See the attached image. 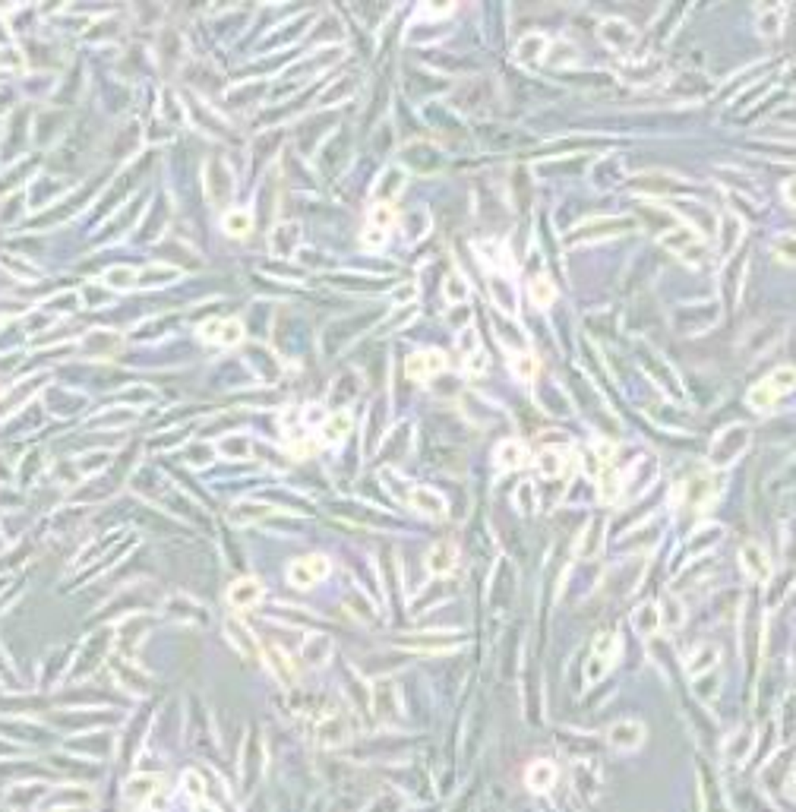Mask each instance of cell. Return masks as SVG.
I'll return each mask as SVG.
<instances>
[{
  "instance_id": "obj_1",
  "label": "cell",
  "mask_w": 796,
  "mask_h": 812,
  "mask_svg": "<svg viewBox=\"0 0 796 812\" xmlns=\"http://www.w3.org/2000/svg\"><path fill=\"white\" fill-rule=\"evenodd\" d=\"M657 240H661V247L673 250L679 259H686L689 266H702L705 262V240H702V234H698V228H692V225H673V228L663 231Z\"/></svg>"
},
{
  "instance_id": "obj_2",
  "label": "cell",
  "mask_w": 796,
  "mask_h": 812,
  "mask_svg": "<svg viewBox=\"0 0 796 812\" xmlns=\"http://www.w3.org/2000/svg\"><path fill=\"white\" fill-rule=\"evenodd\" d=\"M749 436H752V433H749L746 423H733V427L720 430V433L714 436L711 449H708V462H711L714 468H724V465H730V462H736V458L746 452Z\"/></svg>"
},
{
  "instance_id": "obj_3",
  "label": "cell",
  "mask_w": 796,
  "mask_h": 812,
  "mask_svg": "<svg viewBox=\"0 0 796 812\" xmlns=\"http://www.w3.org/2000/svg\"><path fill=\"white\" fill-rule=\"evenodd\" d=\"M639 222L635 218H597V222H585L569 234V244H591V240H610L619 237L623 231H635Z\"/></svg>"
},
{
  "instance_id": "obj_4",
  "label": "cell",
  "mask_w": 796,
  "mask_h": 812,
  "mask_svg": "<svg viewBox=\"0 0 796 812\" xmlns=\"http://www.w3.org/2000/svg\"><path fill=\"white\" fill-rule=\"evenodd\" d=\"M597 38H601L610 51L623 54V51H632L639 35H635L632 23H626V19H619V16H610V19H604V23L597 26Z\"/></svg>"
},
{
  "instance_id": "obj_5",
  "label": "cell",
  "mask_w": 796,
  "mask_h": 812,
  "mask_svg": "<svg viewBox=\"0 0 796 812\" xmlns=\"http://www.w3.org/2000/svg\"><path fill=\"white\" fill-rule=\"evenodd\" d=\"M329 575V560L326 557H304L297 562H291L288 566V579L291 585H297V588H313L319 579H326Z\"/></svg>"
},
{
  "instance_id": "obj_6",
  "label": "cell",
  "mask_w": 796,
  "mask_h": 812,
  "mask_svg": "<svg viewBox=\"0 0 796 812\" xmlns=\"http://www.w3.org/2000/svg\"><path fill=\"white\" fill-rule=\"evenodd\" d=\"M607 743L613 749H623V752H632L645 743V727L639 721H616L613 727L607 730Z\"/></svg>"
},
{
  "instance_id": "obj_7",
  "label": "cell",
  "mask_w": 796,
  "mask_h": 812,
  "mask_svg": "<svg viewBox=\"0 0 796 812\" xmlns=\"http://www.w3.org/2000/svg\"><path fill=\"white\" fill-rule=\"evenodd\" d=\"M550 51V38L544 32H524V38L515 45V61L518 63H540Z\"/></svg>"
},
{
  "instance_id": "obj_8",
  "label": "cell",
  "mask_w": 796,
  "mask_h": 812,
  "mask_svg": "<svg viewBox=\"0 0 796 812\" xmlns=\"http://www.w3.org/2000/svg\"><path fill=\"white\" fill-rule=\"evenodd\" d=\"M408 503L427 518H443L445 515V500L433 487H414L411 493H408Z\"/></svg>"
},
{
  "instance_id": "obj_9",
  "label": "cell",
  "mask_w": 796,
  "mask_h": 812,
  "mask_svg": "<svg viewBox=\"0 0 796 812\" xmlns=\"http://www.w3.org/2000/svg\"><path fill=\"white\" fill-rule=\"evenodd\" d=\"M445 367V357L440 354V351H420V354H414V357H408V376L411 379H427V376H433V373H440Z\"/></svg>"
},
{
  "instance_id": "obj_10",
  "label": "cell",
  "mask_w": 796,
  "mask_h": 812,
  "mask_svg": "<svg viewBox=\"0 0 796 812\" xmlns=\"http://www.w3.org/2000/svg\"><path fill=\"white\" fill-rule=\"evenodd\" d=\"M740 562H743V569H746V575L752 582H765L771 575V562H768V557H765V550L762 547H755V544H746L740 550Z\"/></svg>"
},
{
  "instance_id": "obj_11",
  "label": "cell",
  "mask_w": 796,
  "mask_h": 812,
  "mask_svg": "<svg viewBox=\"0 0 796 812\" xmlns=\"http://www.w3.org/2000/svg\"><path fill=\"white\" fill-rule=\"evenodd\" d=\"M537 405L544 411H553V414H569L572 411V401H569L566 389H559L557 383H540L537 386Z\"/></svg>"
},
{
  "instance_id": "obj_12",
  "label": "cell",
  "mask_w": 796,
  "mask_h": 812,
  "mask_svg": "<svg viewBox=\"0 0 796 812\" xmlns=\"http://www.w3.org/2000/svg\"><path fill=\"white\" fill-rule=\"evenodd\" d=\"M455 547L449 544V540H440V544L430 547L427 553V572L430 575H449L452 569H455Z\"/></svg>"
},
{
  "instance_id": "obj_13",
  "label": "cell",
  "mask_w": 796,
  "mask_h": 812,
  "mask_svg": "<svg viewBox=\"0 0 796 812\" xmlns=\"http://www.w3.org/2000/svg\"><path fill=\"white\" fill-rule=\"evenodd\" d=\"M259 597H262V585L257 579H240V582H234L228 588V604L237 607V610L259 604Z\"/></svg>"
},
{
  "instance_id": "obj_14",
  "label": "cell",
  "mask_w": 796,
  "mask_h": 812,
  "mask_svg": "<svg viewBox=\"0 0 796 812\" xmlns=\"http://www.w3.org/2000/svg\"><path fill=\"white\" fill-rule=\"evenodd\" d=\"M601 540H604V522H601V518H591L585 534H582L579 544H575V557H579V560H594L597 553H601Z\"/></svg>"
},
{
  "instance_id": "obj_15",
  "label": "cell",
  "mask_w": 796,
  "mask_h": 812,
  "mask_svg": "<svg viewBox=\"0 0 796 812\" xmlns=\"http://www.w3.org/2000/svg\"><path fill=\"white\" fill-rule=\"evenodd\" d=\"M524 462H528V446H524L522 440H506V443H500V449H496V465H500L502 471L522 468Z\"/></svg>"
},
{
  "instance_id": "obj_16",
  "label": "cell",
  "mask_w": 796,
  "mask_h": 812,
  "mask_svg": "<svg viewBox=\"0 0 796 812\" xmlns=\"http://www.w3.org/2000/svg\"><path fill=\"white\" fill-rule=\"evenodd\" d=\"M158 784H162V781H158L155 774H145V778H133L127 787H123V796H127L130 803H136V806H145V803H149L152 796L158 793Z\"/></svg>"
},
{
  "instance_id": "obj_17",
  "label": "cell",
  "mask_w": 796,
  "mask_h": 812,
  "mask_svg": "<svg viewBox=\"0 0 796 812\" xmlns=\"http://www.w3.org/2000/svg\"><path fill=\"white\" fill-rule=\"evenodd\" d=\"M784 16H787V6H762V10L755 13L758 35H765V38L780 35V29H784Z\"/></svg>"
},
{
  "instance_id": "obj_18",
  "label": "cell",
  "mask_w": 796,
  "mask_h": 812,
  "mask_svg": "<svg viewBox=\"0 0 796 812\" xmlns=\"http://www.w3.org/2000/svg\"><path fill=\"white\" fill-rule=\"evenodd\" d=\"M718 237H720V253L724 256L736 250V244H740V237H743V218L736 215V212H727V215L720 218Z\"/></svg>"
},
{
  "instance_id": "obj_19",
  "label": "cell",
  "mask_w": 796,
  "mask_h": 812,
  "mask_svg": "<svg viewBox=\"0 0 796 812\" xmlns=\"http://www.w3.org/2000/svg\"><path fill=\"white\" fill-rule=\"evenodd\" d=\"M316 734H319L316 740L323 743V746H338V743L348 740V734H351V730H348V721L341 718V714H329V718L319 724Z\"/></svg>"
},
{
  "instance_id": "obj_20",
  "label": "cell",
  "mask_w": 796,
  "mask_h": 812,
  "mask_svg": "<svg viewBox=\"0 0 796 812\" xmlns=\"http://www.w3.org/2000/svg\"><path fill=\"white\" fill-rule=\"evenodd\" d=\"M623 180V158L607 155L594 165V187H613Z\"/></svg>"
},
{
  "instance_id": "obj_21",
  "label": "cell",
  "mask_w": 796,
  "mask_h": 812,
  "mask_svg": "<svg viewBox=\"0 0 796 812\" xmlns=\"http://www.w3.org/2000/svg\"><path fill=\"white\" fill-rule=\"evenodd\" d=\"M718 654H720L718 645L705 642L702 648H696V651L689 654V661H686V670H689L692 677H698V673H708V670L714 667V664H718Z\"/></svg>"
},
{
  "instance_id": "obj_22",
  "label": "cell",
  "mask_w": 796,
  "mask_h": 812,
  "mask_svg": "<svg viewBox=\"0 0 796 812\" xmlns=\"http://www.w3.org/2000/svg\"><path fill=\"white\" fill-rule=\"evenodd\" d=\"M524 781H528V787L534 790V793H544V790H550L553 781H557V768L550 762H534L528 768V774H524Z\"/></svg>"
},
{
  "instance_id": "obj_23",
  "label": "cell",
  "mask_w": 796,
  "mask_h": 812,
  "mask_svg": "<svg viewBox=\"0 0 796 812\" xmlns=\"http://www.w3.org/2000/svg\"><path fill=\"white\" fill-rule=\"evenodd\" d=\"M496 339H500L509 351H515V354H522V351L528 348V335H524L515 323H502L500 317H496Z\"/></svg>"
},
{
  "instance_id": "obj_24",
  "label": "cell",
  "mask_w": 796,
  "mask_h": 812,
  "mask_svg": "<svg viewBox=\"0 0 796 812\" xmlns=\"http://www.w3.org/2000/svg\"><path fill=\"white\" fill-rule=\"evenodd\" d=\"M657 626H661V610L654 604H641L639 610L632 613V629L639 635H654Z\"/></svg>"
},
{
  "instance_id": "obj_25",
  "label": "cell",
  "mask_w": 796,
  "mask_h": 812,
  "mask_svg": "<svg viewBox=\"0 0 796 812\" xmlns=\"http://www.w3.org/2000/svg\"><path fill=\"white\" fill-rule=\"evenodd\" d=\"M708 493H711V484H708L705 478H692V480H686V484L679 487V500H683L689 509L702 506V503L708 500Z\"/></svg>"
},
{
  "instance_id": "obj_26",
  "label": "cell",
  "mask_w": 796,
  "mask_h": 812,
  "mask_svg": "<svg viewBox=\"0 0 796 812\" xmlns=\"http://www.w3.org/2000/svg\"><path fill=\"white\" fill-rule=\"evenodd\" d=\"M477 253H484V262H490V266H500L502 272H509V269H512L509 250L500 244V240H477Z\"/></svg>"
},
{
  "instance_id": "obj_27",
  "label": "cell",
  "mask_w": 796,
  "mask_h": 812,
  "mask_svg": "<svg viewBox=\"0 0 796 812\" xmlns=\"http://www.w3.org/2000/svg\"><path fill=\"white\" fill-rule=\"evenodd\" d=\"M654 474H657L654 458H641V462L635 465V474L629 478V496H639L641 490H648V484L654 480Z\"/></svg>"
},
{
  "instance_id": "obj_28",
  "label": "cell",
  "mask_w": 796,
  "mask_h": 812,
  "mask_svg": "<svg viewBox=\"0 0 796 812\" xmlns=\"http://www.w3.org/2000/svg\"><path fill=\"white\" fill-rule=\"evenodd\" d=\"M528 297H531V304L544 310V307H550L557 301V288H553V282L547 279V275H537V279L528 284Z\"/></svg>"
},
{
  "instance_id": "obj_29",
  "label": "cell",
  "mask_w": 796,
  "mask_h": 812,
  "mask_svg": "<svg viewBox=\"0 0 796 812\" xmlns=\"http://www.w3.org/2000/svg\"><path fill=\"white\" fill-rule=\"evenodd\" d=\"M490 291H493V301L502 307V310L509 313V317H515V288H512V282L509 279H502V275H496V279L490 282Z\"/></svg>"
},
{
  "instance_id": "obj_30",
  "label": "cell",
  "mask_w": 796,
  "mask_h": 812,
  "mask_svg": "<svg viewBox=\"0 0 796 812\" xmlns=\"http://www.w3.org/2000/svg\"><path fill=\"white\" fill-rule=\"evenodd\" d=\"M661 626H667V629H676V626H683V620H686V610H683V601H679L676 595H667L661 601Z\"/></svg>"
},
{
  "instance_id": "obj_31",
  "label": "cell",
  "mask_w": 796,
  "mask_h": 812,
  "mask_svg": "<svg viewBox=\"0 0 796 812\" xmlns=\"http://www.w3.org/2000/svg\"><path fill=\"white\" fill-rule=\"evenodd\" d=\"M547 61H550V67H569V63L579 61V48L572 41H550Z\"/></svg>"
},
{
  "instance_id": "obj_32",
  "label": "cell",
  "mask_w": 796,
  "mask_h": 812,
  "mask_svg": "<svg viewBox=\"0 0 796 812\" xmlns=\"http://www.w3.org/2000/svg\"><path fill=\"white\" fill-rule=\"evenodd\" d=\"M749 408H755V411H768V408H774V401H777V392L768 386V379H762V383H755L746 395Z\"/></svg>"
},
{
  "instance_id": "obj_33",
  "label": "cell",
  "mask_w": 796,
  "mask_h": 812,
  "mask_svg": "<svg viewBox=\"0 0 796 812\" xmlns=\"http://www.w3.org/2000/svg\"><path fill=\"white\" fill-rule=\"evenodd\" d=\"M645 367H648V373H654L657 379H667V383H663V386H667V392H670V395H676V399H683V386H679V379H673V376H670L667 364H661V361H657L654 354H645Z\"/></svg>"
},
{
  "instance_id": "obj_34",
  "label": "cell",
  "mask_w": 796,
  "mask_h": 812,
  "mask_svg": "<svg viewBox=\"0 0 796 812\" xmlns=\"http://www.w3.org/2000/svg\"><path fill=\"white\" fill-rule=\"evenodd\" d=\"M348 430H351V418H348L345 411H341V414H332V418L326 421V427H323V440H326V443H341Z\"/></svg>"
},
{
  "instance_id": "obj_35",
  "label": "cell",
  "mask_w": 796,
  "mask_h": 812,
  "mask_svg": "<svg viewBox=\"0 0 796 812\" xmlns=\"http://www.w3.org/2000/svg\"><path fill=\"white\" fill-rule=\"evenodd\" d=\"M329 651H332V642L326 639V635H310L304 645V661L310 664H323L329 657Z\"/></svg>"
},
{
  "instance_id": "obj_36",
  "label": "cell",
  "mask_w": 796,
  "mask_h": 812,
  "mask_svg": "<svg viewBox=\"0 0 796 812\" xmlns=\"http://www.w3.org/2000/svg\"><path fill=\"white\" fill-rule=\"evenodd\" d=\"M752 740H755V736H752V730H740V734H736L733 740L727 743V749H724L730 762H743V759H746L749 752H752Z\"/></svg>"
},
{
  "instance_id": "obj_37",
  "label": "cell",
  "mask_w": 796,
  "mask_h": 812,
  "mask_svg": "<svg viewBox=\"0 0 796 812\" xmlns=\"http://www.w3.org/2000/svg\"><path fill=\"white\" fill-rule=\"evenodd\" d=\"M266 654H269V667H272L275 677H279L284 686L294 683V670H291V661H288V657H284L279 648H266Z\"/></svg>"
},
{
  "instance_id": "obj_38",
  "label": "cell",
  "mask_w": 796,
  "mask_h": 812,
  "mask_svg": "<svg viewBox=\"0 0 796 812\" xmlns=\"http://www.w3.org/2000/svg\"><path fill=\"white\" fill-rule=\"evenodd\" d=\"M720 534H724V528L720 525H705V528H698L696 531V538H692V553H698V550H711L714 544H720Z\"/></svg>"
},
{
  "instance_id": "obj_39",
  "label": "cell",
  "mask_w": 796,
  "mask_h": 812,
  "mask_svg": "<svg viewBox=\"0 0 796 812\" xmlns=\"http://www.w3.org/2000/svg\"><path fill=\"white\" fill-rule=\"evenodd\" d=\"M632 187L639 190H648V193H673V190H679V184H673L670 178H661V174H651V178H635Z\"/></svg>"
},
{
  "instance_id": "obj_40",
  "label": "cell",
  "mask_w": 796,
  "mask_h": 812,
  "mask_svg": "<svg viewBox=\"0 0 796 812\" xmlns=\"http://www.w3.org/2000/svg\"><path fill=\"white\" fill-rule=\"evenodd\" d=\"M619 493H626V484L616 471H604L601 474V500L604 503H616Z\"/></svg>"
},
{
  "instance_id": "obj_41",
  "label": "cell",
  "mask_w": 796,
  "mask_h": 812,
  "mask_svg": "<svg viewBox=\"0 0 796 812\" xmlns=\"http://www.w3.org/2000/svg\"><path fill=\"white\" fill-rule=\"evenodd\" d=\"M512 373L518 379H524V383H531V379L537 376V357L528 354V351H522V354H512Z\"/></svg>"
},
{
  "instance_id": "obj_42",
  "label": "cell",
  "mask_w": 796,
  "mask_h": 812,
  "mask_svg": "<svg viewBox=\"0 0 796 812\" xmlns=\"http://www.w3.org/2000/svg\"><path fill=\"white\" fill-rule=\"evenodd\" d=\"M657 73V63H651V57H645V61H639V63H626L623 67V76L629 79V83H648Z\"/></svg>"
},
{
  "instance_id": "obj_43",
  "label": "cell",
  "mask_w": 796,
  "mask_h": 812,
  "mask_svg": "<svg viewBox=\"0 0 796 812\" xmlns=\"http://www.w3.org/2000/svg\"><path fill=\"white\" fill-rule=\"evenodd\" d=\"M224 231L231 234V237H244L247 231H250V215L247 212H240V209H231V212H224Z\"/></svg>"
},
{
  "instance_id": "obj_44",
  "label": "cell",
  "mask_w": 796,
  "mask_h": 812,
  "mask_svg": "<svg viewBox=\"0 0 796 812\" xmlns=\"http://www.w3.org/2000/svg\"><path fill=\"white\" fill-rule=\"evenodd\" d=\"M768 386H771L774 392H777V399H780L784 392H790L793 386H796V367H777V370H774L771 376H768Z\"/></svg>"
},
{
  "instance_id": "obj_45",
  "label": "cell",
  "mask_w": 796,
  "mask_h": 812,
  "mask_svg": "<svg viewBox=\"0 0 796 812\" xmlns=\"http://www.w3.org/2000/svg\"><path fill=\"white\" fill-rule=\"evenodd\" d=\"M562 452L559 449H540L537 452V471L540 474H559L562 471Z\"/></svg>"
},
{
  "instance_id": "obj_46",
  "label": "cell",
  "mask_w": 796,
  "mask_h": 812,
  "mask_svg": "<svg viewBox=\"0 0 796 812\" xmlns=\"http://www.w3.org/2000/svg\"><path fill=\"white\" fill-rule=\"evenodd\" d=\"M396 218H398V212L392 209L389 202H376V206L370 209V225H373V228H379V231H386L392 222H396Z\"/></svg>"
},
{
  "instance_id": "obj_47",
  "label": "cell",
  "mask_w": 796,
  "mask_h": 812,
  "mask_svg": "<svg viewBox=\"0 0 796 812\" xmlns=\"http://www.w3.org/2000/svg\"><path fill=\"white\" fill-rule=\"evenodd\" d=\"M774 253H777V259H784V262H796V234H780V237L774 240Z\"/></svg>"
},
{
  "instance_id": "obj_48",
  "label": "cell",
  "mask_w": 796,
  "mask_h": 812,
  "mask_svg": "<svg viewBox=\"0 0 796 812\" xmlns=\"http://www.w3.org/2000/svg\"><path fill=\"white\" fill-rule=\"evenodd\" d=\"M376 708H379V714H383V718H389V714L396 711V696H392L389 683H379V689H376Z\"/></svg>"
},
{
  "instance_id": "obj_49",
  "label": "cell",
  "mask_w": 796,
  "mask_h": 812,
  "mask_svg": "<svg viewBox=\"0 0 796 812\" xmlns=\"http://www.w3.org/2000/svg\"><path fill=\"white\" fill-rule=\"evenodd\" d=\"M613 651H616V639H613L610 632H597V639H594V654L604 657V661H610Z\"/></svg>"
},
{
  "instance_id": "obj_50",
  "label": "cell",
  "mask_w": 796,
  "mask_h": 812,
  "mask_svg": "<svg viewBox=\"0 0 796 812\" xmlns=\"http://www.w3.org/2000/svg\"><path fill=\"white\" fill-rule=\"evenodd\" d=\"M401 180H405V174H401L398 168H389V171L383 174V184H379L376 193L379 196H383V193H396V190H401Z\"/></svg>"
},
{
  "instance_id": "obj_51",
  "label": "cell",
  "mask_w": 796,
  "mask_h": 812,
  "mask_svg": "<svg viewBox=\"0 0 796 812\" xmlns=\"http://www.w3.org/2000/svg\"><path fill=\"white\" fill-rule=\"evenodd\" d=\"M604 673H607V661H604V657H597V654H591L588 664H585V679H588V683H597Z\"/></svg>"
},
{
  "instance_id": "obj_52",
  "label": "cell",
  "mask_w": 796,
  "mask_h": 812,
  "mask_svg": "<svg viewBox=\"0 0 796 812\" xmlns=\"http://www.w3.org/2000/svg\"><path fill=\"white\" fill-rule=\"evenodd\" d=\"M445 294H449V301H465V297H468V284H465L462 275H452V279L445 282Z\"/></svg>"
},
{
  "instance_id": "obj_53",
  "label": "cell",
  "mask_w": 796,
  "mask_h": 812,
  "mask_svg": "<svg viewBox=\"0 0 796 812\" xmlns=\"http://www.w3.org/2000/svg\"><path fill=\"white\" fill-rule=\"evenodd\" d=\"M184 787H187V793H190V796H196V800H202V796H206L202 778H200L196 771H187V774H184Z\"/></svg>"
},
{
  "instance_id": "obj_54",
  "label": "cell",
  "mask_w": 796,
  "mask_h": 812,
  "mask_svg": "<svg viewBox=\"0 0 796 812\" xmlns=\"http://www.w3.org/2000/svg\"><path fill=\"white\" fill-rule=\"evenodd\" d=\"M244 339V329H240V323H224L222 326V345H237V341Z\"/></svg>"
},
{
  "instance_id": "obj_55",
  "label": "cell",
  "mask_w": 796,
  "mask_h": 812,
  "mask_svg": "<svg viewBox=\"0 0 796 812\" xmlns=\"http://www.w3.org/2000/svg\"><path fill=\"white\" fill-rule=\"evenodd\" d=\"M108 282H111L114 288H133V272H130V269H111V272H108Z\"/></svg>"
},
{
  "instance_id": "obj_56",
  "label": "cell",
  "mask_w": 796,
  "mask_h": 812,
  "mask_svg": "<svg viewBox=\"0 0 796 812\" xmlns=\"http://www.w3.org/2000/svg\"><path fill=\"white\" fill-rule=\"evenodd\" d=\"M474 348H477V332H474V329H462V335H458V351H462V354H474Z\"/></svg>"
},
{
  "instance_id": "obj_57",
  "label": "cell",
  "mask_w": 796,
  "mask_h": 812,
  "mask_svg": "<svg viewBox=\"0 0 796 812\" xmlns=\"http://www.w3.org/2000/svg\"><path fill=\"white\" fill-rule=\"evenodd\" d=\"M222 326H224L222 319H209V323H202L200 335H202L206 341H218V339H222Z\"/></svg>"
},
{
  "instance_id": "obj_58",
  "label": "cell",
  "mask_w": 796,
  "mask_h": 812,
  "mask_svg": "<svg viewBox=\"0 0 796 812\" xmlns=\"http://www.w3.org/2000/svg\"><path fill=\"white\" fill-rule=\"evenodd\" d=\"M468 373H484L487 370V354H468Z\"/></svg>"
},
{
  "instance_id": "obj_59",
  "label": "cell",
  "mask_w": 796,
  "mask_h": 812,
  "mask_svg": "<svg viewBox=\"0 0 796 812\" xmlns=\"http://www.w3.org/2000/svg\"><path fill=\"white\" fill-rule=\"evenodd\" d=\"M363 244H367V247H383V244H386V231L370 228L367 234H363Z\"/></svg>"
},
{
  "instance_id": "obj_60",
  "label": "cell",
  "mask_w": 796,
  "mask_h": 812,
  "mask_svg": "<svg viewBox=\"0 0 796 812\" xmlns=\"http://www.w3.org/2000/svg\"><path fill=\"white\" fill-rule=\"evenodd\" d=\"M784 200L796 209V178H793V180H787V184H784Z\"/></svg>"
},
{
  "instance_id": "obj_61",
  "label": "cell",
  "mask_w": 796,
  "mask_h": 812,
  "mask_svg": "<svg viewBox=\"0 0 796 812\" xmlns=\"http://www.w3.org/2000/svg\"><path fill=\"white\" fill-rule=\"evenodd\" d=\"M787 79H790V83H796V67H793L790 73H787Z\"/></svg>"
}]
</instances>
